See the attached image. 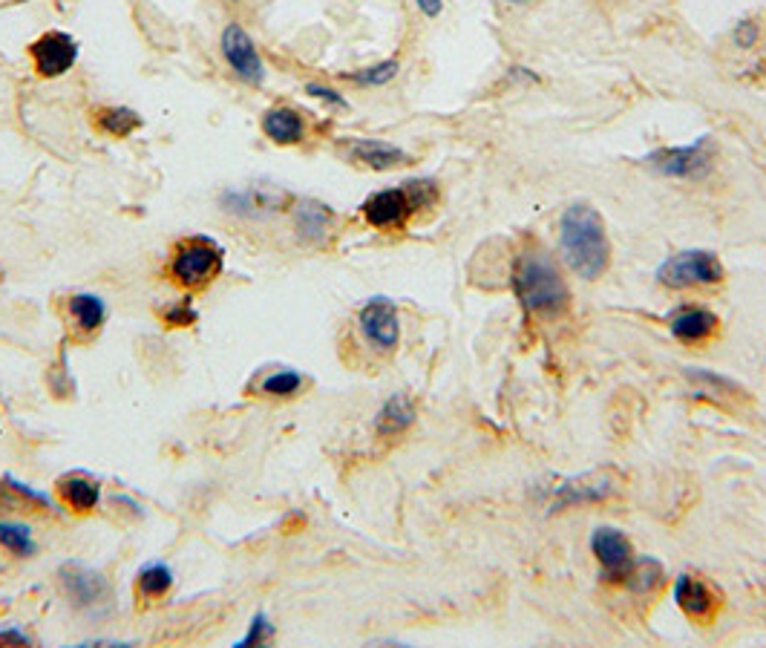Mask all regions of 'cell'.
Returning <instances> with one entry per match:
<instances>
[{"mask_svg":"<svg viewBox=\"0 0 766 648\" xmlns=\"http://www.w3.org/2000/svg\"><path fill=\"white\" fill-rule=\"evenodd\" d=\"M29 58H32L38 75L58 79V75H67L79 61V43L70 32L50 29V32H43L41 38L29 43Z\"/></svg>","mask_w":766,"mask_h":648,"instance_id":"ba28073f","label":"cell"},{"mask_svg":"<svg viewBox=\"0 0 766 648\" xmlns=\"http://www.w3.org/2000/svg\"><path fill=\"white\" fill-rule=\"evenodd\" d=\"M303 389V374L294 372V369H279V372L268 374L263 383H259V392L263 395L274 398H292Z\"/></svg>","mask_w":766,"mask_h":648,"instance_id":"d4e9b609","label":"cell"},{"mask_svg":"<svg viewBox=\"0 0 766 648\" xmlns=\"http://www.w3.org/2000/svg\"><path fill=\"white\" fill-rule=\"evenodd\" d=\"M416 421V403L409 395H392L384 407H380L378 418H375V430L384 439H392V435H401L404 430H409Z\"/></svg>","mask_w":766,"mask_h":648,"instance_id":"d6986e66","label":"cell"},{"mask_svg":"<svg viewBox=\"0 0 766 648\" xmlns=\"http://www.w3.org/2000/svg\"><path fill=\"white\" fill-rule=\"evenodd\" d=\"M674 603L695 619H709L717 608L715 594L692 574H681L674 579Z\"/></svg>","mask_w":766,"mask_h":648,"instance_id":"5bb4252c","label":"cell"},{"mask_svg":"<svg viewBox=\"0 0 766 648\" xmlns=\"http://www.w3.org/2000/svg\"><path fill=\"white\" fill-rule=\"evenodd\" d=\"M0 642H3V646H29L32 637L23 634L21 628H0Z\"/></svg>","mask_w":766,"mask_h":648,"instance_id":"836d02e7","label":"cell"},{"mask_svg":"<svg viewBox=\"0 0 766 648\" xmlns=\"http://www.w3.org/2000/svg\"><path fill=\"white\" fill-rule=\"evenodd\" d=\"M225 251L208 237H187L173 248L167 274L176 286L205 288L223 274Z\"/></svg>","mask_w":766,"mask_h":648,"instance_id":"3957f363","label":"cell"},{"mask_svg":"<svg viewBox=\"0 0 766 648\" xmlns=\"http://www.w3.org/2000/svg\"><path fill=\"white\" fill-rule=\"evenodd\" d=\"M0 545L14 556H32L38 551L32 531L21 522H0Z\"/></svg>","mask_w":766,"mask_h":648,"instance_id":"cb8c5ba5","label":"cell"},{"mask_svg":"<svg viewBox=\"0 0 766 648\" xmlns=\"http://www.w3.org/2000/svg\"><path fill=\"white\" fill-rule=\"evenodd\" d=\"M279 202H283V194H274V191H265V187H245V191L223 194L225 210L237 216L268 214V210H277Z\"/></svg>","mask_w":766,"mask_h":648,"instance_id":"ac0fdd59","label":"cell"},{"mask_svg":"<svg viewBox=\"0 0 766 648\" xmlns=\"http://www.w3.org/2000/svg\"><path fill=\"white\" fill-rule=\"evenodd\" d=\"M430 199H436L432 182H404L401 187H387V191L369 196L360 205V214L372 228H401V225H407L412 210Z\"/></svg>","mask_w":766,"mask_h":648,"instance_id":"277c9868","label":"cell"},{"mask_svg":"<svg viewBox=\"0 0 766 648\" xmlns=\"http://www.w3.org/2000/svg\"><path fill=\"white\" fill-rule=\"evenodd\" d=\"M67 309H70L72 323H75V329L81 335H95L104 326V320H108V302H104V297L90 295V291L72 295L67 300Z\"/></svg>","mask_w":766,"mask_h":648,"instance_id":"ffe728a7","label":"cell"},{"mask_svg":"<svg viewBox=\"0 0 766 648\" xmlns=\"http://www.w3.org/2000/svg\"><path fill=\"white\" fill-rule=\"evenodd\" d=\"M660 576H663V568H660V562H654V559H634V565H631L629 576H625V583H629V588H634V590H648V588H654V585L660 583Z\"/></svg>","mask_w":766,"mask_h":648,"instance_id":"4316f807","label":"cell"},{"mask_svg":"<svg viewBox=\"0 0 766 648\" xmlns=\"http://www.w3.org/2000/svg\"><path fill=\"white\" fill-rule=\"evenodd\" d=\"M660 286L683 291L695 286H715L724 280V263L712 251H681L657 268Z\"/></svg>","mask_w":766,"mask_h":648,"instance_id":"5b68a950","label":"cell"},{"mask_svg":"<svg viewBox=\"0 0 766 648\" xmlns=\"http://www.w3.org/2000/svg\"><path fill=\"white\" fill-rule=\"evenodd\" d=\"M686 374L692 378V381L712 383L715 389H732V392L738 389L732 381H726V378H721V374H715V372H706V369H686Z\"/></svg>","mask_w":766,"mask_h":648,"instance_id":"4dcf8cb0","label":"cell"},{"mask_svg":"<svg viewBox=\"0 0 766 648\" xmlns=\"http://www.w3.org/2000/svg\"><path fill=\"white\" fill-rule=\"evenodd\" d=\"M346 156L358 165L372 167V171H392V167L409 165V153L404 147L380 142V138H349Z\"/></svg>","mask_w":766,"mask_h":648,"instance_id":"4fadbf2b","label":"cell"},{"mask_svg":"<svg viewBox=\"0 0 766 648\" xmlns=\"http://www.w3.org/2000/svg\"><path fill=\"white\" fill-rule=\"evenodd\" d=\"M614 493V482L609 473H585L562 479L551 490V511H565L571 504H594L605 502Z\"/></svg>","mask_w":766,"mask_h":648,"instance_id":"8fae6325","label":"cell"},{"mask_svg":"<svg viewBox=\"0 0 766 648\" xmlns=\"http://www.w3.org/2000/svg\"><path fill=\"white\" fill-rule=\"evenodd\" d=\"M162 320H165V326H171V329H185V326H194L196 320H200V311L191 306V300H180L162 311Z\"/></svg>","mask_w":766,"mask_h":648,"instance_id":"83f0119b","label":"cell"},{"mask_svg":"<svg viewBox=\"0 0 766 648\" xmlns=\"http://www.w3.org/2000/svg\"><path fill=\"white\" fill-rule=\"evenodd\" d=\"M173 588V570L165 562H151L139 570V594L147 599L165 597L167 590Z\"/></svg>","mask_w":766,"mask_h":648,"instance_id":"603a6c76","label":"cell"},{"mask_svg":"<svg viewBox=\"0 0 766 648\" xmlns=\"http://www.w3.org/2000/svg\"><path fill=\"white\" fill-rule=\"evenodd\" d=\"M358 326L366 343L375 346L378 352H392L401 340V320L389 297H372L366 302L358 315Z\"/></svg>","mask_w":766,"mask_h":648,"instance_id":"9c48e42d","label":"cell"},{"mask_svg":"<svg viewBox=\"0 0 766 648\" xmlns=\"http://www.w3.org/2000/svg\"><path fill=\"white\" fill-rule=\"evenodd\" d=\"M591 551H594L596 562L609 579H625L631 565H634V547H631L629 536L616 527H596L591 533Z\"/></svg>","mask_w":766,"mask_h":648,"instance_id":"7c38bea8","label":"cell"},{"mask_svg":"<svg viewBox=\"0 0 766 648\" xmlns=\"http://www.w3.org/2000/svg\"><path fill=\"white\" fill-rule=\"evenodd\" d=\"M648 162L654 171L672 179H703L712 171V142L703 136L683 147H663Z\"/></svg>","mask_w":766,"mask_h":648,"instance_id":"52a82bcc","label":"cell"},{"mask_svg":"<svg viewBox=\"0 0 766 648\" xmlns=\"http://www.w3.org/2000/svg\"><path fill=\"white\" fill-rule=\"evenodd\" d=\"M513 291L530 315H559L568 309V286L559 277L553 259L544 251L519 257L513 271Z\"/></svg>","mask_w":766,"mask_h":648,"instance_id":"7a4b0ae2","label":"cell"},{"mask_svg":"<svg viewBox=\"0 0 766 648\" xmlns=\"http://www.w3.org/2000/svg\"><path fill=\"white\" fill-rule=\"evenodd\" d=\"M513 3H528V0H513Z\"/></svg>","mask_w":766,"mask_h":648,"instance_id":"d590c367","label":"cell"},{"mask_svg":"<svg viewBox=\"0 0 766 648\" xmlns=\"http://www.w3.org/2000/svg\"><path fill=\"white\" fill-rule=\"evenodd\" d=\"M219 47H223V58L228 61L231 70L237 72L245 84H263L265 61L263 55H259L257 43L252 41V35H248L239 23H228V27L223 29V41H219Z\"/></svg>","mask_w":766,"mask_h":648,"instance_id":"30bf717a","label":"cell"},{"mask_svg":"<svg viewBox=\"0 0 766 648\" xmlns=\"http://www.w3.org/2000/svg\"><path fill=\"white\" fill-rule=\"evenodd\" d=\"M717 323L709 309H683L672 317V335L683 343H703L715 335Z\"/></svg>","mask_w":766,"mask_h":648,"instance_id":"e0dca14e","label":"cell"},{"mask_svg":"<svg viewBox=\"0 0 766 648\" xmlns=\"http://www.w3.org/2000/svg\"><path fill=\"white\" fill-rule=\"evenodd\" d=\"M58 493H61V498L70 504V511H75V513L95 511L101 498L99 482L86 479V475H64V479L58 482Z\"/></svg>","mask_w":766,"mask_h":648,"instance_id":"44dd1931","label":"cell"},{"mask_svg":"<svg viewBox=\"0 0 766 648\" xmlns=\"http://www.w3.org/2000/svg\"><path fill=\"white\" fill-rule=\"evenodd\" d=\"M263 133L274 144H300L306 138V119L294 107H272L263 113Z\"/></svg>","mask_w":766,"mask_h":648,"instance_id":"9a60e30c","label":"cell"},{"mask_svg":"<svg viewBox=\"0 0 766 648\" xmlns=\"http://www.w3.org/2000/svg\"><path fill=\"white\" fill-rule=\"evenodd\" d=\"M95 124H99L101 133L115 138H127L133 130L142 124L136 110L130 107H101L95 110Z\"/></svg>","mask_w":766,"mask_h":648,"instance_id":"7402d4cb","label":"cell"},{"mask_svg":"<svg viewBox=\"0 0 766 648\" xmlns=\"http://www.w3.org/2000/svg\"><path fill=\"white\" fill-rule=\"evenodd\" d=\"M58 583L64 588L67 599H70L75 608H86L93 611L99 605H108L113 599V585L101 570L90 568L84 562H64L58 568Z\"/></svg>","mask_w":766,"mask_h":648,"instance_id":"8992f818","label":"cell"},{"mask_svg":"<svg viewBox=\"0 0 766 648\" xmlns=\"http://www.w3.org/2000/svg\"><path fill=\"white\" fill-rule=\"evenodd\" d=\"M7 482H9V487H12V490H14V493H21V496L32 498V502L43 504V507H55V504H52V498H50V496H47V493H38V490L27 487V484H23V482H14L12 475H7Z\"/></svg>","mask_w":766,"mask_h":648,"instance_id":"d6a6232c","label":"cell"},{"mask_svg":"<svg viewBox=\"0 0 766 648\" xmlns=\"http://www.w3.org/2000/svg\"><path fill=\"white\" fill-rule=\"evenodd\" d=\"M398 70H401V64H398L395 58H389V61H380V64L346 72V79L355 81V84H360V86H384L398 75Z\"/></svg>","mask_w":766,"mask_h":648,"instance_id":"484cf974","label":"cell"},{"mask_svg":"<svg viewBox=\"0 0 766 648\" xmlns=\"http://www.w3.org/2000/svg\"><path fill=\"white\" fill-rule=\"evenodd\" d=\"M559 251L573 274L596 280L611 263V243L600 210L588 202H576L559 216Z\"/></svg>","mask_w":766,"mask_h":648,"instance_id":"6da1fadb","label":"cell"},{"mask_svg":"<svg viewBox=\"0 0 766 648\" xmlns=\"http://www.w3.org/2000/svg\"><path fill=\"white\" fill-rule=\"evenodd\" d=\"M760 29L755 21H741L738 27H735V32H732V41L738 43V47H755V41H758Z\"/></svg>","mask_w":766,"mask_h":648,"instance_id":"f546056e","label":"cell"},{"mask_svg":"<svg viewBox=\"0 0 766 648\" xmlns=\"http://www.w3.org/2000/svg\"><path fill=\"white\" fill-rule=\"evenodd\" d=\"M306 93L315 95V99L326 101V104H331V107H346V99L340 93H335L331 86H323V84H306Z\"/></svg>","mask_w":766,"mask_h":648,"instance_id":"1f68e13d","label":"cell"},{"mask_svg":"<svg viewBox=\"0 0 766 648\" xmlns=\"http://www.w3.org/2000/svg\"><path fill=\"white\" fill-rule=\"evenodd\" d=\"M274 637V626L268 623V617L265 614H257V617L252 619V626H248V631H245L243 640L237 642V648H248V646H265V642L272 640Z\"/></svg>","mask_w":766,"mask_h":648,"instance_id":"f1b7e54d","label":"cell"},{"mask_svg":"<svg viewBox=\"0 0 766 648\" xmlns=\"http://www.w3.org/2000/svg\"><path fill=\"white\" fill-rule=\"evenodd\" d=\"M331 223H335V214L315 199L297 202V208H294L297 234H300L303 239H308V243H323V239L329 237Z\"/></svg>","mask_w":766,"mask_h":648,"instance_id":"2e32d148","label":"cell"},{"mask_svg":"<svg viewBox=\"0 0 766 648\" xmlns=\"http://www.w3.org/2000/svg\"><path fill=\"white\" fill-rule=\"evenodd\" d=\"M418 9H421L427 18H438L441 14V9H445V0H416Z\"/></svg>","mask_w":766,"mask_h":648,"instance_id":"e575fe53","label":"cell"}]
</instances>
